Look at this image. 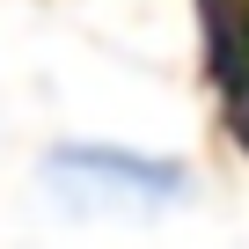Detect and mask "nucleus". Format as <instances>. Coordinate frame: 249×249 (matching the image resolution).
<instances>
[{
  "label": "nucleus",
  "mask_w": 249,
  "mask_h": 249,
  "mask_svg": "<svg viewBox=\"0 0 249 249\" xmlns=\"http://www.w3.org/2000/svg\"><path fill=\"white\" fill-rule=\"evenodd\" d=\"M44 191L66 213H169L191 198V169L117 140H59L44 154Z\"/></svg>",
  "instance_id": "obj_1"
},
{
  "label": "nucleus",
  "mask_w": 249,
  "mask_h": 249,
  "mask_svg": "<svg viewBox=\"0 0 249 249\" xmlns=\"http://www.w3.org/2000/svg\"><path fill=\"white\" fill-rule=\"evenodd\" d=\"M198 22H205V66L220 88V117L234 147L249 154V0H198Z\"/></svg>",
  "instance_id": "obj_2"
}]
</instances>
